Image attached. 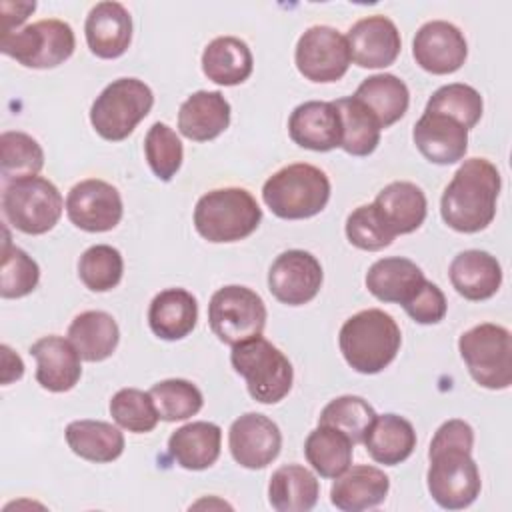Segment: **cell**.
Masks as SVG:
<instances>
[{"label": "cell", "mask_w": 512, "mask_h": 512, "mask_svg": "<svg viewBox=\"0 0 512 512\" xmlns=\"http://www.w3.org/2000/svg\"><path fill=\"white\" fill-rule=\"evenodd\" d=\"M10 6L14 10V14L2 12V20H4L2 34L14 32V28H18L28 18V14L36 10V2H10Z\"/></svg>", "instance_id": "cell-48"}, {"label": "cell", "mask_w": 512, "mask_h": 512, "mask_svg": "<svg viewBox=\"0 0 512 512\" xmlns=\"http://www.w3.org/2000/svg\"><path fill=\"white\" fill-rule=\"evenodd\" d=\"M208 324L214 336L228 346L262 336L266 326L264 300L248 286L218 288L208 304Z\"/></svg>", "instance_id": "cell-11"}, {"label": "cell", "mask_w": 512, "mask_h": 512, "mask_svg": "<svg viewBox=\"0 0 512 512\" xmlns=\"http://www.w3.org/2000/svg\"><path fill=\"white\" fill-rule=\"evenodd\" d=\"M254 58L248 44L236 36H218L202 52V72L220 86H236L248 80Z\"/></svg>", "instance_id": "cell-30"}, {"label": "cell", "mask_w": 512, "mask_h": 512, "mask_svg": "<svg viewBox=\"0 0 512 512\" xmlns=\"http://www.w3.org/2000/svg\"><path fill=\"white\" fill-rule=\"evenodd\" d=\"M42 166L44 150L30 134L18 130L0 134V170L4 184L28 176H38Z\"/></svg>", "instance_id": "cell-37"}, {"label": "cell", "mask_w": 512, "mask_h": 512, "mask_svg": "<svg viewBox=\"0 0 512 512\" xmlns=\"http://www.w3.org/2000/svg\"><path fill=\"white\" fill-rule=\"evenodd\" d=\"M262 220L256 198L238 186L216 188L198 198L194 208L196 232L214 244L248 238Z\"/></svg>", "instance_id": "cell-5"}, {"label": "cell", "mask_w": 512, "mask_h": 512, "mask_svg": "<svg viewBox=\"0 0 512 512\" xmlns=\"http://www.w3.org/2000/svg\"><path fill=\"white\" fill-rule=\"evenodd\" d=\"M362 442L374 462L396 466L414 452L416 432L414 426L398 414H376Z\"/></svg>", "instance_id": "cell-29"}, {"label": "cell", "mask_w": 512, "mask_h": 512, "mask_svg": "<svg viewBox=\"0 0 512 512\" xmlns=\"http://www.w3.org/2000/svg\"><path fill=\"white\" fill-rule=\"evenodd\" d=\"M30 354L36 358V382L48 392L72 390L80 376V354L68 338L50 334L42 336L30 346Z\"/></svg>", "instance_id": "cell-21"}, {"label": "cell", "mask_w": 512, "mask_h": 512, "mask_svg": "<svg viewBox=\"0 0 512 512\" xmlns=\"http://www.w3.org/2000/svg\"><path fill=\"white\" fill-rule=\"evenodd\" d=\"M144 154L150 170L162 182L176 176L184 160V148L178 134L164 122H154L144 138Z\"/></svg>", "instance_id": "cell-43"}, {"label": "cell", "mask_w": 512, "mask_h": 512, "mask_svg": "<svg viewBox=\"0 0 512 512\" xmlns=\"http://www.w3.org/2000/svg\"><path fill=\"white\" fill-rule=\"evenodd\" d=\"M124 274L122 254L108 244H96L84 250L78 260V276L92 292H108L116 288Z\"/></svg>", "instance_id": "cell-40"}, {"label": "cell", "mask_w": 512, "mask_h": 512, "mask_svg": "<svg viewBox=\"0 0 512 512\" xmlns=\"http://www.w3.org/2000/svg\"><path fill=\"white\" fill-rule=\"evenodd\" d=\"M68 340L82 360L102 362L114 354L120 340V328L108 312L86 310L70 322Z\"/></svg>", "instance_id": "cell-31"}, {"label": "cell", "mask_w": 512, "mask_h": 512, "mask_svg": "<svg viewBox=\"0 0 512 512\" xmlns=\"http://www.w3.org/2000/svg\"><path fill=\"white\" fill-rule=\"evenodd\" d=\"M76 48L74 30L68 22L46 18L2 34L0 50L26 68H56L66 62Z\"/></svg>", "instance_id": "cell-10"}, {"label": "cell", "mask_w": 512, "mask_h": 512, "mask_svg": "<svg viewBox=\"0 0 512 512\" xmlns=\"http://www.w3.org/2000/svg\"><path fill=\"white\" fill-rule=\"evenodd\" d=\"M354 98L360 100L374 114L382 128L398 122L406 114L410 104L408 86L394 74L368 76L356 88Z\"/></svg>", "instance_id": "cell-34"}, {"label": "cell", "mask_w": 512, "mask_h": 512, "mask_svg": "<svg viewBox=\"0 0 512 512\" xmlns=\"http://www.w3.org/2000/svg\"><path fill=\"white\" fill-rule=\"evenodd\" d=\"M154 106V94L138 78L112 80L90 106V124L110 142L128 138Z\"/></svg>", "instance_id": "cell-7"}, {"label": "cell", "mask_w": 512, "mask_h": 512, "mask_svg": "<svg viewBox=\"0 0 512 512\" xmlns=\"http://www.w3.org/2000/svg\"><path fill=\"white\" fill-rule=\"evenodd\" d=\"M0 352H2V384H10L12 380L22 378L24 374L22 358L16 352H12V348L6 344L0 346Z\"/></svg>", "instance_id": "cell-47"}, {"label": "cell", "mask_w": 512, "mask_h": 512, "mask_svg": "<svg viewBox=\"0 0 512 512\" xmlns=\"http://www.w3.org/2000/svg\"><path fill=\"white\" fill-rule=\"evenodd\" d=\"M472 446L474 430L460 418L446 420L432 436L426 484L432 500L446 510L468 508L480 494L482 480Z\"/></svg>", "instance_id": "cell-1"}, {"label": "cell", "mask_w": 512, "mask_h": 512, "mask_svg": "<svg viewBox=\"0 0 512 512\" xmlns=\"http://www.w3.org/2000/svg\"><path fill=\"white\" fill-rule=\"evenodd\" d=\"M460 356L476 384L506 390L512 384V338L508 328L482 322L458 338Z\"/></svg>", "instance_id": "cell-9"}, {"label": "cell", "mask_w": 512, "mask_h": 512, "mask_svg": "<svg viewBox=\"0 0 512 512\" xmlns=\"http://www.w3.org/2000/svg\"><path fill=\"white\" fill-rule=\"evenodd\" d=\"M372 204L394 236L418 230L428 212L424 192L416 184L404 180L384 186Z\"/></svg>", "instance_id": "cell-26"}, {"label": "cell", "mask_w": 512, "mask_h": 512, "mask_svg": "<svg viewBox=\"0 0 512 512\" xmlns=\"http://www.w3.org/2000/svg\"><path fill=\"white\" fill-rule=\"evenodd\" d=\"M346 238L360 250L376 252L390 246L396 236L378 216L374 204H362L346 218Z\"/></svg>", "instance_id": "cell-45"}, {"label": "cell", "mask_w": 512, "mask_h": 512, "mask_svg": "<svg viewBox=\"0 0 512 512\" xmlns=\"http://www.w3.org/2000/svg\"><path fill=\"white\" fill-rule=\"evenodd\" d=\"M452 288L466 300L492 298L502 284V268L496 256L484 250H464L454 256L448 268Z\"/></svg>", "instance_id": "cell-24"}, {"label": "cell", "mask_w": 512, "mask_h": 512, "mask_svg": "<svg viewBox=\"0 0 512 512\" xmlns=\"http://www.w3.org/2000/svg\"><path fill=\"white\" fill-rule=\"evenodd\" d=\"M230 124V104L218 90L190 94L178 110V130L194 142H208L220 136Z\"/></svg>", "instance_id": "cell-23"}, {"label": "cell", "mask_w": 512, "mask_h": 512, "mask_svg": "<svg viewBox=\"0 0 512 512\" xmlns=\"http://www.w3.org/2000/svg\"><path fill=\"white\" fill-rule=\"evenodd\" d=\"M320 494L318 478L300 464L276 468L268 482V502L278 512H308Z\"/></svg>", "instance_id": "cell-32"}, {"label": "cell", "mask_w": 512, "mask_h": 512, "mask_svg": "<svg viewBox=\"0 0 512 512\" xmlns=\"http://www.w3.org/2000/svg\"><path fill=\"white\" fill-rule=\"evenodd\" d=\"M416 64L430 74H452L462 68L468 56V44L458 26L446 20L422 24L412 40Z\"/></svg>", "instance_id": "cell-15"}, {"label": "cell", "mask_w": 512, "mask_h": 512, "mask_svg": "<svg viewBox=\"0 0 512 512\" xmlns=\"http://www.w3.org/2000/svg\"><path fill=\"white\" fill-rule=\"evenodd\" d=\"M198 320V302L184 288H166L158 292L148 308L150 330L162 340L186 338Z\"/></svg>", "instance_id": "cell-28"}, {"label": "cell", "mask_w": 512, "mask_h": 512, "mask_svg": "<svg viewBox=\"0 0 512 512\" xmlns=\"http://www.w3.org/2000/svg\"><path fill=\"white\" fill-rule=\"evenodd\" d=\"M350 58L360 68H386L396 62L402 38L396 24L382 14L360 18L346 34Z\"/></svg>", "instance_id": "cell-17"}, {"label": "cell", "mask_w": 512, "mask_h": 512, "mask_svg": "<svg viewBox=\"0 0 512 512\" xmlns=\"http://www.w3.org/2000/svg\"><path fill=\"white\" fill-rule=\"evenodd\" d=\"M262 200L278 218H310L326 208L330 200V180L324 170L312 164H288L264 182Z\"/></svg>", "instance_id": "cell-4"}, {"label": "cell", "mask_w": 512, "mask_h": 512, "mask_svg": "<svg viewBox=\"0 0 512 512\" xmlns=\"http://www.w3.org/2000/svg\"><path fill=\"white\" fill-rule=\"evenodd\" d=\"M150 396L156 404L158 416L164 422H178L192 418L200 412L204 398L196 384L184 378H168L156 382L150 390Z\"/></svg>", "instance_id": "cell-38"}, {"label": "cell", "mask_w": 512, "mask_h": 512, "mask_svg": "<svg viewBox=\"0 0 512 512\" xmlns=\"http://www.w3.org/2000/svg\"><path fill=\"white\" fill-rule=\"evenodd\" d=\"M60 190L42 176H28L4 184L2 212L8 224L24 234H46L62 216Z\"/></svg>", "instance_id": "cell-8"}, {"label": "cell", "mask_w": 512, "mask_h": 512, "mask_svg": "<svg viewBox=\"0 0 512 512\" xmlns=\"http://www.w3.org/2000/svg\"><path fill=\"white\" fill-rule=\"evenodd\" d=\"M288 134L294 144L314 152L340 148L342 124L334 102L308 100L298 104L288 118Z\"/></svg>", "instance_id": "cell-19"}, {"label": "cell", "mask_w": 512, "mask_h": 512, "mask_svg": "<svg viewBox=\"0 0 512 512\" xmlns=\"http://www.w3.org/2000/svg\"><path fill=\"white\" fill-rule=\"evenodd\" d=\"M412 140L428 162L440 166L462 160L468 150V130L442 112L424 110L414 124Z\"/></svg>", "instance_id": "cell-18"}, {"label": "cell", "mask_w": 512, "mask_h": 512, "mask_svg": "<svg viewBox=\"0 0 512 512\" xmlns=\"http://www.w3.org/2000/svg\"><path fill=\"white\" fill-rule=\"evenodd\" d=\"M324 280L318 258L306 250H286L268 270V290L288 306H302L316 298Z\"/></svg>", "instance_id": "cell-14"}, {"label": "cell", "mask_w": 512, "mask_h": 512, "mask_svg": "<svg viewBox=\"0 0 512 512\" xmlns=\"http://www.w3.org/2000/svg\"><path fill=\"white\" fill-rule=\"evenodd\" d=\"M120 192L100 180L86 178L74 184L66 196L68 220L84 232H108L122 220Z\"/></svg>", "instance_id": "cell-13"}, {"label": "cell", "mask_w": 512, "mask_h": 512, "mask_svg": "<svg viewBox=\"0 0 512 512\" xmlns=\"http://www.w3.org/2000/svg\"><path fill=\"white\" fill-rule=\"evenodd\" d=\"M402 308L418 324H438L446 316L448 304L444 292L434 282L426 280L416 296Z\"/></svg>", "instance_id": "cell-46"}, {"label": "cell", "mask_w": 512, "mask_h": 512, "mask_svg": "<svg viewBox=\"0 0 512 512\" xmlns=\"http://www.w3.org/2000/svg\"><path fill=\"white\" fill-rule=\"evenodd\" d=\"M374 418H376L374 408L362 396L346 394L330 400L322 408L318 424L338 428L352 440V444H358L364 440Z\"/></svg>", "instance_id": "cell-39"}, {"label": "cell", "mask_w": 512, "mask_h": 512, "mask_svg": "<svg viewBox=\"0 0 512 512\" xmlns=\"http://www.w3.org/2000/svg\"><path fill=\"white\" fill-rule=\"evenodd\" d=\"M400 344L402 334L396 320L378 308L352 314L338 334L346 364L360 374L382 372L396 358Z\"/></svg>", "instance_id": "cell-3"}, {"label": "cell", "mask_w": 512, "mask_h": 512, "mask_svg": "<svg viewBox=\"0 0 512 512\" xmlns=\"http://www.w3.org/2000/svg\"><path fill=\"white\" fill-rule=\"evenodd\" d=\"M424 110L442 112L446 116H452L466 130H470L482 118L484 102H482V96L476 88H472L468 84H462V82H452V84L440 86L428 98Z\"/></svg>", "instance_id": "cell-42"}, {"label": "cell", "mask_w": 512, "mask_h": 512, "mask_svg": "<svg viewBox=\"0 0 512 512\" xmlns=\"http://www.w3.org/2000/svg\"><path fill=\"white\" fill-rule=\"evenodd\" d=\"M222 430L214 422L198 420L180 426L168 438L172 460L184 470H206L220 456Z\"/></svg>", "instance_id": "cell-27"}, {"label": "cell", "mask_w": 512, "mask_h": 512, "mask_svg": "<svg viewBox=\"0 0 512 512\" xmlns=\"http://www.w3.org/2000/svg\"><path fill=\"white\" fill-rule=\"evenodd\" d=\"M424 272L408 258L388 256L376 260L366 272V288L380 302L406 306L424 286Z\"/></svg>", "instance_id": "cell-25"}, {"label": "cell", "mask_w": 512, "mask_h": 512, "mask_svg": "<svg viewBox=\"0 0 512 512\" xmlns=\"http://www.w3.org/2000/svg\"><path fill=\"white\" fill-rule=\"evenodd\" d=\"M84 36L94 56L104 60L122 56L132 40L130 12L120 2H98L86 16Z\"/></svg>", "instance_id": "cell-20"}, {"label": "cell", "mask_w": 512, "mask_h": 512, "mask_svg": "<svg viewBox=\"0 0 512 512\" xmlns=\"http://www.w3.org/2000/svg\"><path fill=\"white\" fill-rule=\"evenodd\" d=\"M388 490L390 480L380 468L358 464L334 478L330 502L342 512H362L382 504Z\"/></svg>", "instance_id": "cell-22"}, {"label": "cell", "mask_w": 512, "mask_h": 512, "mask_svg": "<svg viewBox=\"0 0 512 512\" xmlns=\"http://www.w3.org/2000/svg\"><path fill=\"white\" fill-rule=\"evenodd\" d=\"M40 280V268L32 256L22 248L12 246L8 230L2 246V266H0V296L2 298H22L28 296Z\"/></svg>", "instance_id": "cell-41"}, {"label": "cell", "mask_w": 512, "mask_h": 512, "mask_svg": "<svg viewBox=\"0 0 512 512\" xmlns=\"http://www.w3.org/2000/svg\"><path fill=\"white\" fill-rule=\"evenodd\" d=\"M294 62L310 82H336L352 62L348 40L332 26H312L296 42Z\"/></svg>", "instance_id": "cell-12"}, {"label": "cell", "mask_w": 512, "mask_h": 512, "mask_svg": "<svg viewBox=\"0 0 512 512\" xmlns=\"http://www.w3.org/2000/svg\"><path fill=\"white\" fill-rule=\"evenodd\" d=\"M66 444L82 460L106 464L122 456L124 434L102 420H74L66 426Z\"/></svg>", "instance_id": "cell-33"}, {"label": "cell", "mask_w": 512, "mask_h": 512, "mask_svg": "<svg viewBox=\"0 0 512 512\" xmlns=\"http://www.w3.org/2000/svg\"><path fill=\"white\" fill-rule=\"evenodd\" d=\"M352 440L338 428L318 424L306 442L304 456L322 478H336L352 464Z\"/></svg>", "instance_id": "cell-35"}, {"label": "cell", "mask_w": 512, "mask_h": 512, "mask_svg": "<svg viewBox=\"0 0 512 512\" xmlns=\"http://www.w3.org/2000/svg\"><path fill=\"white\" fill-rule=\"evenodd\" d=\"M228 448L232 458L248 468H266L282 448V434L274 420L258 412L238 416L228 430Z\"/></svg>", "instance_id": "cell-16"}, {"label": "cell", "mask_w": 512, "mask_h": 512, "mask_svg": "<svg viewBox=\"0 0 512 512\" xmlns=\"http://www.w3.org/2000/svg\"><path fill=\"white\" fill-rule=\"evenodd\" d=\"M112 420L134 434L152 432L160 420L150 392L138 388H122L110 400Z\"/></svg>", "instance_id": "cell-44"}, {"label": "cell", "mask_w": 512, "mask_h": 512, "mask_svg": "<svg viewBox=\"0 0 512 512\" xmlns=\"http://www.w3.org/2000/svg\"><path fill=\"white\" fill-rule=\"evenodd\" d=\"M230 362L236 374L246 380L248 394L260 404H276L292 388L294 370L290 360L262 336L232 346Z\"/></svg>", "instance_id": "cell-6"}, {"label": "cell", "mask_w": 512, "mask_h": 512, "mask_svg": "<svg viewBox=\"0 0 512 512\" xmlns=\"http://www.w3.org/2000/svg\"><path fill=\"white\" fill-rule=\"evenodd\" d=\"M334 106L340 114L342 140L340 148L352 156H368L380 144L382 126L374 114L354 96L334 100Z\"/></svg>", "instance_id": "cell-36"}, {"label": "cell", "mask_w": 512, "mask_h": 512, "mask_svg": "<svg viewBox=\"0 0 512 512\" xmlns=\"http://www.w3.org/2000/svg\"><path fill=\"white\" fill-rule=\"evenodd\" d=\"M500 172L486 158H468L454 172L442 192V220L456 232L474 234L484 230L496 216Z\"/></svg>", "instance_id": "cell-2"}]
</instances>
